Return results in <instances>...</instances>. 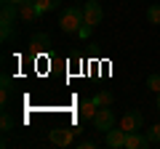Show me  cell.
Here are the masks:
<instances>
[{"label": "cell", "mask_w": 160, "mask_h": 149, "mask_svg": "<svg viewBox=\"0 0 160 149\" xmlns=\"http://www.w3.org/2000/svg\"><path fill=\"white\" fill-rule=\"evenodd\" d=\"M72 136H75V128H64V125L51 128V133H48L51 144H56V147H69L72 144Z\"/></svg>", "instance_id": "obj_6"}, {"label": "cell", "mask_w": 160, "mask_h": 149, "mask_svg": "<svg viewBox=\"0 0 160 149\" xmlns=\"http://www.w3.org/2000/svg\"><path fill=\"white\" fill-rule=\"evenodd\" d=\"M0 125H3V133H11V131H13V120H11V115H8V112H3Z\"/></svg>", "instance_id": "obj_16"}, {"label": "cell", "mask_w": 160, "mask_h": 149, "mask_svg": "<svg viewBox=\"0 0 160 149\" xmlns=\"http://www.w3.org/2000/svg\"><path fill=\"white\" fill-rule=\"evenodd\" d=\"M91 29H93V27H88V24H83L78 35H80V37H83V40H86V37H91Z\"/></svg>", "instance_id": "obj_19"}, {"label": "cell", "mask_w": 160, "mask_h": 149, "mask_svg": "<svg viewBox=\"0 0 160 149\" xmlns=\"http://www.w3.org/2000/svg\"><path fill=\"white\" fill-rule=\"evenodd\" d=\"M29 51L38 56V53H48L51 51V37L48 35H43V32H38V35H32V43H29Z\"/></svg>", "instance_id": "obj_10"}, {"label": "cell", "mask_w": 160, "mask_h": 149, "mask_svg": "<svg viewBox=\"0 0 160 149\" xmlns=\"http://www.w3.org/2000/svg\"><path fill=\"white\" fill-rule=\"evenodd\" d=\"M83 24H86L83 8L69 6V8H64V11H62V16H59V27H62V32H67V35L80 32V27H83Z\"/></svg>", "instance_id": "obj_1"}, {"label": "cell", "mask_w": 160, "mask_h": 149, "mask_svg": "<svg viewBox=\"0 0 160 149\" xmlns=\"http://www.w3.org/2000/svg\"><path fill=\"white\" fill-rule=\"evenodd\" d=\"M96 112H99V104L93 101V99H86V101H80L78 117H80V120H91V123H93V117H96Z\"/></svg>", "instance_id": "obj_11"}, {"label": "cell", "mask_w": 160, "mask_h": 149, "mask_svg": "<svg viewBox=\"0 0 160 149\" xmlns=\"http://www.w3.org/2000/svg\"><path fill=\"white\" fill-rule=\"evenodd\" d=\"M126 136H128V131H123V128H109L104 133V144L109 149H123L126 147Z\"/></svg>", "instance_id": "obj_7"}, {"label": "cell", "mask_w": 160, "mask_h": 149, "mask_svg": "<svg viewBox=\"0 0 160 149\" xmlns=\"http://www.w3.org/2000/svg\"><path fill=\"white\" fill-rule=\"evenodd\" d=\"M96 147V141H91V138H86V141H80V149H93Z\"/></svg>", "instance_id": "obj_20"}, {"label": "cell", "mask_w": 160, "mask_h": 149, "mask_svg": "<svg viewBox=\"0 0 160 149\" xmlns=\"http://www.w3.org/2000/svg\"><path fill=\"white\" fill-rule=\"evenodd\" d=\"M147 88L155 93H160V74H149L147 77Z\"/></svg>", "instance_id": "obj_17"}, {"label": "cell", "mask_w": 160, "mask_h": 149, "mask_svg": "<svg viewBox=\"0 0 160 149\" xmlns=\"http://www.w3.org/2000/svg\"><path fill=\"white\" fill-rule=\"evenodd\" d=\"M59 3H62V0H35V6H38L40 13H51V11H56Z\"/></svg>", "instance_id": "obj_12"}, {"label": "cell", "mask_w": 160, "mask_h": 149, "mask_svg": "<svg viewBox=\"0 0 160 149\" xmlns=\"http://www.w3.org/2000/svg\"><path fill=\"white\" fill-rule=\"evenodd\" d=\"M3 3H6V6H16V8H19L22 3H27V0H3Z\"/></svg>", "instance_id": "obj_21"}, {"label": "cell", "mask_w": 160, "mask_h": 149, "mask_svg": "<svg viewBox=\"0 0 160 149\" xmlns=\"http://www.w3.org/2000/svg\"><path fill=\"white\" fill-rule=\"evenodd\" d=\"M93 101H96L99 107H112L115 99H112V93H109V91H99L96 96H93Z\"/></svg>", "instance_id": "obj_13"}, {"label": "cell", "mask_w": 160, "mask_h": 149, "mask_svg": "<svg viewBox=\"0 0 160 149\" xmlns=\"http://www.w3.org/2000/svg\"><path fill=\"white\" fill-rule=\"evenodd\" d=\"M158 112H160V93H158Z\"/></svg>", "instance_id": "obj_22"}, {"label": "cell", "mask_w": 160, "mask_h": 149, "mask_svg": "<svg viewBox=\"0 0 160 149\" xmlns=\"http://www.w3.org/2000/svg\"><path fill=\"white\" fill-rule=\"evenodd\" d=\"M40 16H43V13L38 11L35 0H27V3H22V6H19V19H22V22H27V24H35Z\"/></svg>", "instance_id": "obj_8"}, {"label": "cell", "mask_w": 160, "mask_h": 149, "mask_svg": "<svg viewBox=\"0 0 160 149\" xmlns=\"http://www.w3.org/2000/svg\"><path fill=\"white\" fill-rule=\"evenodd\" d=\"M16 19H19V8H16V6H6V3H3V19H0V22H3V29H0L3 40H8V37H11Z\"/></svg>", "instance_id": "obj_2"}, {"label": "cell", "mask_w": 160, "mask_h": 149, "mask_svg": "<svg viewBox=\"0 0 160 149\" xmlns=\"http://www.w3.org/2000/svg\"><path fill=\"white\" fill-rule=\"evenodd\" d=\"M8 99H11V80H8V77H3V91H0V104L6 107V104H8Z\"/></svg>", "instance_id": "obj_14"}, {"label": "cell", "mask_w": 160, "mask_h": 149, "mask_svg": "<svg viewBox=\"0 0 160 149\" xmlns=\"http://www.w3.org/2000/svg\"><path fill=\"white\" fill-rule=\"evenodd\" d=\"M147 136H149V141H160V123H158V125H152V128H149V133H147Z\"/></svg>", "instance_id": "obj_18"}, {"label": "cell", "mask_w": 160, "mask_h": 149, "mask_svg": "<svg viewBox=\"0 0 160 149\" xmlns=\"http://www.w3.org/2000/svg\"><path fill=\"white\" fill-rule=\"evenodd\" d=\"M93 128L102 131V133H107L109 128H115V112L109 107H99L96 117H93Z\"/></svg>", "instance_id": "obj_3"}, {"label": "cell", "mask_w": 160, "mask_h": 149, "mask_svg": "<svg viewBox=\"0 0 160 149\" xmlns=\"http://www.w3.org/2000/svg\"><path fill=\"white\" fill-rule=\"evenodd\" d=\"M120 128L123 131H142L144 128V115L139 112V109H131V112H126V115L120 117Z\"/></svg>", "instance_id": "obj_4"}, {"label": "cell", "mask_w": 160, "mask_h": 149, "mask_svg": "<svg viewBox=\"0 0 160 149\" xmlns=\"http://www.w3.org/2000/svg\"><path fill=\"white\" fill-rule=\"evenodd\" d=\"M83 16H86V24H88V27H96V24H102V19H104V8H102V3H96V0L86 3V6H83Z\"/></svg>", "instance_id": "obj_5"}, {"label": "cell", "mask_w": 160, "mask_h": 149, "mask_svg": "<svg viewBox=\"0 0 160 149\" xmlns=\"http://www.w3.org/2000/svg\"><path fill=\"white\" fill-rule=\"evenodd\" d=\"M147 19H149V24H160V3L147 8Z\"/></svg>", "instance_id": "obj_15"}, {"label": "cell", "mask_w": 160, "mask_h": 149, "mask_svg": "<svg viewBox=\"0 0 160 149\" xmlns=\"http://www.w3.org/2000/svg\"><path fill=\"white\" fill-rule=\"evenodd\" d=\"M149 144H152V141H149V136H144L142 131H131L126 136V149H147Z\"/></svg>", "instance_id": "obj_9"}]
</instances>
